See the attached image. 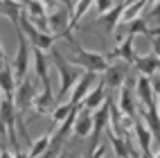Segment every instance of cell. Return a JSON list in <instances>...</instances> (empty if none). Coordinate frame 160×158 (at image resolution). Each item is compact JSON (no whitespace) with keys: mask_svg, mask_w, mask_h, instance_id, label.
Segmentation results:
<instances>
[{"mask_svg":"<svg viewBox=\"0 0 160 158\" xmlns=\"http://www.w3.org/2000/svg\"><path fill=\"white\" fill-rule=\"evenodd\" d=\"M50 57H52V61H54V66H57L59 75H61V88H59V95L54 97V99H59V97H63V95H66L68 90H72L74 81L79 79L81 72L74 68V66H70V63L66 61V57H63L57 48H52V50H50Z\"/></svg>","mask_w":160,"mask_h":158,"instance_id":"1","label":"cell"},{"mask_svg":"<svg viewBox=\"0 0 160 158\" xmlns=\"http://www.w3.org/2000/svg\"><path fill=\"white\" fill-rule=\"evenodd\" d=\"M72 48H74V54H72L70 61L74 66H81L83 70L95 72V75H102V72L108 68V61H106L102 54H97V52H88V50L79 48L77 43H72Z\"/></svg>","mask_w":160,"mask_h":158,"instance_id":"2","label":"cell"},{"mask_svg":"<svg viewBox=\"0 0 160 158\" xmlns=\"http://www.w3.org/2000/svg\"><path fill=\"white\" fill-rule=\"evenodd\" d=\"M14 27H16V36H18V52H16L12 72H14L16 81H23L27 77V68H29V43H27V36L23 34V29L18 27V23Z\"/></svg>","mask_w":160,"mask_h":158,"instance_id":"3","label":"cell"},{"mask_svg":"<svg viewBox=\"0 0 160 158\" xmlns=\"http://www.w3.org/2000/svg\"><path fill=\"white\" fill-rule=\"evenodd\" d=\"M34 97H36V88L32 86V84H29L27 79L18 81L16 93H14V109H16V115H23V113L32 106Z\"/></svg>","mask_w":160,"mask_h":158,"instance_id":"4","label":"cell"},{"mask_svg":"<svg viewBox=\"0 0 160 158\" xmlns=\"http://www.w3.org/2000/svg\"><path fill=\"white\" fill-rule=\"evenodd\" d=\"M108 120H111V131L115 135H120V138H124V135L131 131V126H133V120L126 118V115L117 109L113 97H111V106H108Z\"/></svg>","mask_w":160,"mask_h":158,"instance_id":"5","label":"cell"},{"mask_svg":"<svg viewBox=\"0 0 160 158\" xmlns=\"http://www.w3.org/2000/svg\"><path fill=\"white\" fill-rule=\"evenodd\" d=\"M102 79L106 84V88H120L126 84V75H129V66H120V63H113V66H108L104 72H102Z\"/></svg>","mask_w":160,"mask_h":158,"instance_id":"6","label":"cell"},{"mask_svg":"<svg viewBox=\"0 0 160 158\" xmlns=\"http://www.w3.org/2000/svg\"><path fill=\"white\" fill-rule=\"evenodd\" d=\"M131 66H135L140 75H144V77H151V75H156V72H158V68H160V57H158V54H153V52H149V54H144V57L135 54Z\"/></svg>","mask_w":160,"mask_h":158,"instance_id":"7","label":"cell"},{"mask_svg":"<svg viewBox=\"0 0 160 158\" xmlns=\"http://www.w3.org/2000/svg\"><path fill=\"white\" fill-rule=\"evenodd\" d=\"M124 59L126 61V66H131L133 63V57H135V52H133V34H126L122 41H120V45H117L115 50L108 52V57H104L106 61H111V59Z\"/></svg>","mask_w":160,"mask_h":158,"instance_id":"8","label":"cell"},{"mask_svg":"<svg viewBox=\"0 0 160 158\" xmlns=\"http://www.w3.org/2000/svg\"><path fill=\"white\" fill-rule=\"evenodd\" d=\"M104 97H106V84H104V79H99L97 81V86H95L92 90H88L86 93V97H83L79 104L86 111H95L97 106H102V102H104Z\"/></svg>","mask_w":160,"mask_h":158,"instance_id":"9","label":"cell"},{"mask_svg":"<svg viewBox=\"0 0 160 158\" xmlns=\"http://www.w3.org/2000/svg\"><path fill=\"white\" fill-rule=\"evenodd\" d=\"M95 72H83V75H79V79H77V86H74V90H72V97H70V104L72 106H77V104L86 97V93L90 90V86H92V81H95Z\"/></svg>","mask_w":160,"mask_h":158,"instance_id":"10","label":"cell"},{"mask_svg":"<svg viewBox=\"0 0 160 158\" xmlns=\"http://www.w3.org/2000/svg\"><path fill=\"white\" fill-rule=\"evenodd\" d=\"M131 133L135 135V140L140 142L142 154H151V140H153V135H151V131H149L147 126H144V122H142V120H133Z\"/></svg>","mask_w":160,"mask_h":158,"instance_id":"11","label":"cell"},{"mask_svg":"<svg viewBox=\"0 0 160 158\" xmlns=\"http://www.w3.org/2000/svg\"><path fill=\"white\" fill-rule=\"evenodd\" d=\"M74 133L79 135V138H86V135H90V129H92V113L86 111L79 104V111H77V118H74Z\"/></svg>","mask_w":160,"mask_h":158,"instance_id":"12","label":"cell"},{"mask_svg":"<svg viewBox=\"0 0 160 158\" xmlns=\"http://www.w3.org/2000/svg\"><path fill=\"white\" fill-rule=\"evenodd\" d=\"M34 70L36 75L41 79V84H43V88H50V70H48V57L43 50L34 48Z\"/></svg>","mask_w":160,"mask_h":158,"instance_id":"13","label":"cell"},{"mask_svg":"<svg viewBox=\"0 0 160 158\" xmlns=\"http://www.w3.org/2000/svg\"><path fill=\"white\" fill-rule=\"evenodd\" d=\"M135 90H138V97H140V102L144 104V109L156 106L153 93H151V84H149V77H144V75L138 77V81H135Z\"/></svg>","mask_w":160,"mask_h":158,"instance_id":"14","label":"cell"},{"mask_svg":"<svg viewBox=\"0 0 160 158\" xmlns=\"http://www.w3.org/2000/svg\"><path fill=\"white\" fill-rule=\"evenodd\" d=\"M0 93H2L7 99H14V93H16V79H14L12 68H0Z\"/></svg>","mask_w":160,"mask_h":158,"instance_id":"15","label":"cell"},{"mask_svg":"<svg viewBox=\"0 0 160 158\" xmlns=\"http://www.w3.org/2000/svg\"><path fill=\"white\" fill-rule=\"evenodd\" d=\"M122 12H124V5H113L106 14H102L99 18L104 20V25H106V32L108 34H113V32L117 29V25H120V18H122Z\"/></svg>","mask_w":160,"mask_h":158,"instance_id":"16","label":"cell"},{"mask_svg":"<svg viewBox=\"0 0 160 158\" xmlns=\"http://www.w3.org/2000/svg\"><path fill=\"white\" fill-rule=\"evenodd\" d=\"M117 90H120V106H117V109H120V111L126 115V118L135 120V102H133L131 90L126 88V84H124V86H120Z\"/></svg>","mask_w":160,"mask_h":158,"instance_id":"17","label":"cell"},{"mask_svg":"<svg viewBox=\"0 0 160 158\" xmlns=\"http://www.w3.org/2000/svg\"><path fill=\"white\" fill-rule=\"evenodd\" d=\"M144 115V126L149 131H151V135L156 138V145H158V138H160V120H158V106H151V109H144L142 111Z\"/></svg>","mask_w":160,"mask_h":158,"instance_id":"18","label":"cell"},{"mask_svg":"<svg viewBox=\"0 0 160 158\" xmlns=\"http://www.w3.org/2000/svg\"><path fill=\"white\" fill-rule=\"evenodd\" d=\"M23 12V3H16V0H0V14L12 18V23H18V16Z\"/></svg>","mask_w":160,"mask_h":158,"instance_id":"19","label":"cell"},{"mask_svg":"<svg viewBox=\"0 0 160 158\" xmlns=\"http://www.w3.org/2000/svg\"><path fill=\"white\" fill-rule=\"evenodd\" d=\"M108 140L113 145V149L117 154V158H129V151H126V145H124V138H120V135H115L113 131L108 133Z\"/></svg>","mask_w":160,"mask_h":158,"instance_id":"20","label":"cell"},{"mask_svg":"<svg viewBox=\"0 0 160 158\" xmlns=\"http://www.w3.org/2000/svg\"><path fill=\"white\" fill-rule=\"evenodd\" d=\"M48 145H50V135H41L38 140H34V145H32V149H29L27 158H36V156H41V154L48 149Z\"/></svg>","mask_w":160,"mask_h":158,"instance_id":"21","label":"cell"},{"mask_svg":"<svg viewBox=\"0 0 160 158\" xmlns=\"http://www.w3.org/2000/svg\"><path fill=\"white\" fill-rule=\"evenodd\" d=\"M70 111H72V104L68 102V104H61V106H57L54 111H52V120L54 122H63L70 115Z\"/></svg>","mask_w":160,"mask_h":158,"instance_id":"22","label":"cell"},{"mask_svg":"<svg viewBox=\"0 0 160 158\" xmlns=\"http://www.w3.org/2000/svg\"><path fill=\"white\" fill-rule=\"evenodd\" d=\"M41 5H43V9H45V16H50V14H54L59 7H63L59 0H38Z\"/></svg>","mask_w":160,"mask_h":158,"instance_id":"23","label":"cell"},{"mask_svg":"<svg viewBox=\"0 0 160 158\" xmlns=\"http://www.w3.org/2000/svg\"><path fill=\"white\" fill-rule=\"evenodd\" d=\"M92 5L97 7V12H99V16H102V14H106V12L113 7V0H92Z\"/></svg>","mask_w":160,"mask_h":158,"instance_id":"24","label":"cell"},{"mask_svg":"<svg viewBox=\"0 0 160 158\" xmlns=\"http://www.w3.org/2000/svg\"><path fill=\"white\" fill-rule=\"evenodd\" d=\"M149 84H151V93H153V97L158 99V95H160V75H158V72L149 77Z\"/></svg>","mask_w":160,"mask_h":158,"instance_id":"25","label":"cell"},{"mask_svg":"<svg viewBox=\"0 0 160 158\" xmlns=\"http://www.w3.org/2000/svg\"><path fill=\"white\" fill-rule=\"evenodd\" d=\"M59 3L66 7V9H70V12H72V0H59Z\"/></svg>","mask_w":160,"mask_h":158,"instance_id":"26","label":"cell"},{"mask_svg":"<svg viewBox=\"0 0 160 158\" xmlns=\"http://www.w3.org/2000/svg\"><path fill=\"white\" fill-rule=\"evenodd\" d=\"M2 61H5V52H2V45H0V68H2Z\"/></svg>","mask_w":160,"mask_h":158,"instance_id":"27","label":"cell"},{"mask_svg":"<svg viewBox=\"0 0 160 158\" xmlns=\"http://www.w3.org/2000/svg\"><path fill=\"white\" fill-rule=\"evenodd\" d=\"M138 158H153V154H140Z\"/></svg>","mask_w":160,"mask_h":158,"instance_id":"28","label":"cell"},{"mask_svg":"<svg viewBox=\"0 0 160 158\" xmlns=\"http://www.w3.org/2000/svg\"><path fill=\"white\" fill-rule=\"evenodd\" d=\"M57 158H68V154H66V151H61V154H59Z\"/></svg>","mask_w":160,"mask_h":158,"instance_id":"29","label":"cell"},{"mask_svg":"<svg viewBox=\"0 0 160 158\" xmlns=\"http://www.w3.org/2000/svg\"><path fill=\"white\" fill-rule=\"evenodd\" d=\"M0 99H2V97H0Z\"/></svg>","mask_w":160,"mask_h":158,"instance_id":"30","label":"cell"}]
</instances>
